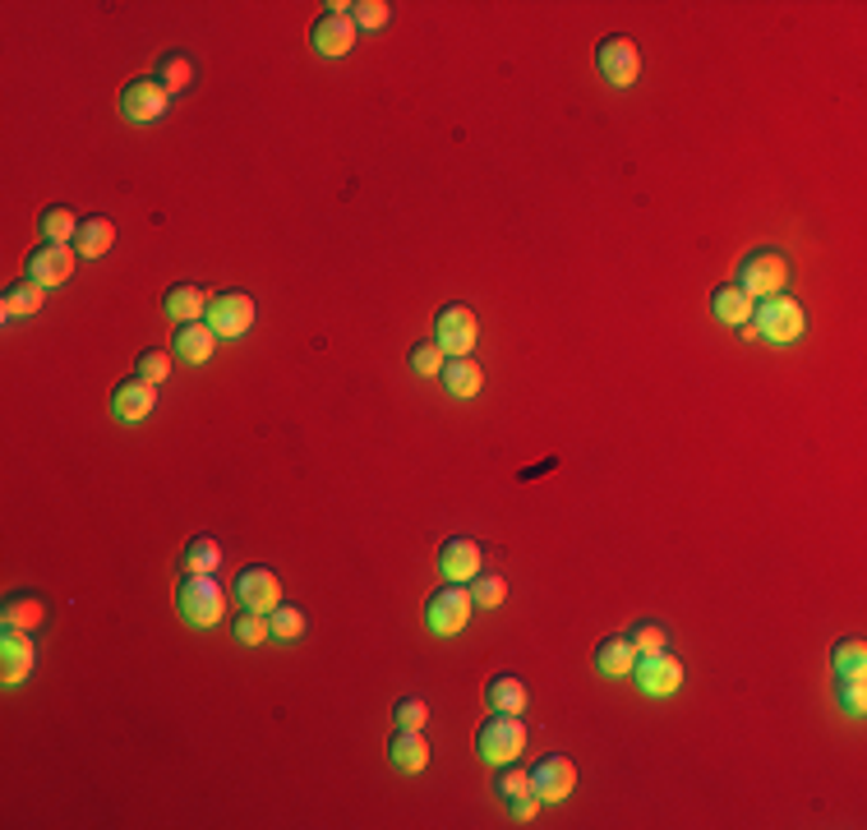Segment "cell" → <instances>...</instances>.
Wrapping results in <instances>:
<instances>
[{"mask_svg": "<svg viewBox=\"0 0 867 830\" xmlns=\"http://www.w3.org/2000/svg\"><path fill=\"white\" fill-rule=\"evenodd\" d=\"M443 360H448V356H443V346H438L434 337H430V342H416L411 351H407V364H411L416 374H425V379H438V374H443Z\"/></svg>", "mask_w": 867, "mask_h": 830, "instance_id": "obj_35", "label": "cell"}, {"mask_svg": "<svg viewBox=\"0 0 867 830\" xmlns=\"http://www.w3.org/2000/svg\"><path fill=\"white\" fill-rule=\"evenodd\" d=\"M42 296H47V286H37L33 277H18L14 286H5V319H28V314H37L42 310Z\"/></svg>", "mask_w": 867, "mask_h": 830, "instance_id": "obj_27", "label": "cell"}, {"mask_svg": "<svg viewBox=\"0 0 867 830\" xmlns=\"http://www.w3.org/2000/svg\"><path fill=\"white\" fill-rule=\"evenodd\" d=\"M37 665V646H33V632H14L5 628L0 636V673H5V683H24Z\"/></svg>", "mask_w": 867, "mask_h": 830, "instance_id": "obj_18", "label": "cell"}, {"mask_svg": "<svg viewBox=\"0 0 867 830\" xmlns=\"http://www.w3.org/2000/svg\"><path fill=\"white\" fill-rule=\"evenodd\" d=\"M480 563H485V549L475 545L471 535H453L438 545V572L448 577V582H471V577L480 572Z\"/></svg>", "mask_w": 867, "mask_h": 830, "instance_id": "obj_14", "label": "cell"}, {"mask_svg": "<svg viewBox=\"0 0 867 830\" xmlns=\"http://www.w3.org/2000/svg\"><path fill=\"white\" fill-rule=\"evenodd\" d=\"M425 720H430V706L420 702V697H401L393 706V724L397 729H425Z\"/></svg>", "mask_w": 867, "mask_h": 830, "instance_id": "obj_41", "label": "cell"}, {"mask_svg": "<svg viewBox=\"0 0 867 830\" xmlns=\"http://www.w3.org/2000/svg\"><path fill=\"white\" fill-rule=\"evenodd\" d=\"M0 623L14 632H37L47 623V600L37 591H10L5 600H0Z\"/></svg>", "mask_w": 867, "mask_h": 830, "instance_id": "obj_17", "label": "cell"}, {"mask_svg": "<svg viewBox=\"0 0 867 830\" xmlns=\"http://www.w3.org/2000/svg\"><path fill=\"white\" fill-rule=\"evenodd\" d=\"M789 282V259L780 249H753L743 263H739V292L747 300H766V296H780Z\"/></svg>", "mask_w": 867, "mask_h": 830, "instance_id": "obj_4", "label": "cell"}, {"mask_svg": "<svg viewBox=\"0 0 867 830\" xmlns=\"http://www.w3.org/2000/svg\"><path fill=\"white\" fill-rule=\"evenodd\" d=\"M236 600L240 609H259V614H273L282 605V582L273 568H245L236 577Z\"/></svg>", "mask_w": 867, "mask_h": 830, "instance_id": "obj_13", "label": "cell"}, {"mask_svg": "<svg viewBox=\"0 0 867 830\" xmlns=\"http://www.w3.org/2000/svg\"><path fill=\"white\" fill-rule=\"evenodd\" d=\"M835 702H840V710H850V716H863L867 710V679L863 673H835Z\"/></svg>", "mask_w": 867, "mask_h": 830, "instance_id": "obj_34", "label": "cell"}, {"mask_svg": "<svg viewBox=\"0 0 867 830\" xmlns=\"http://www.w3.org/2000/svg\"><path fill=\"white\" fill-rule=\"evenodd\" d=\"M475 752L490 766L517 761L527 752V724H522V716H498V710H494V716L475 729Z\"/></svg>", "mask_w": 867, "mask_h": 830, "instance_id": "obj_3", "label": "cell"}, {"mask_svg": "<svg viewBox=\"0 0 867 830\" xmlns=\"http://www.w3.org/2000/svg\"><path fill=\"white\" fill-rule=\"evenodd\" d=\"M166 98H171V92L158 79H129L125 92H121V111H125V121H134V125H152V121H162Z\"/></svg>", "mask_w": 867, "mask_h": 830, "instance_id": "obj_11", "label": "cell"}, {"mask_svg": "<svg viewBox=\"0 0 867 830\" xmlns=\"http://www.w3.org/2000/svg\"><path fill=\"white\" fill-rule=\"evenodd\" d=\"M388 761L401 770V776H420L430 766V743L420 729H393L388 739Z\"/></svg>", "mask_w": 867, "mask_h": 830, "instance_id": "obj_19", "label": "cell"}, {"mask_svg": "<svg viewBox=\"0 0 867 830\" xmlns=\"http://www.w3.org/2000/svg\"><path fill=\"white\" fill-rule=\"evenodd\" d=\"M753 305L757 300H747L734 282H720L716 292H710V314H716L720 323H729V327H743L747 319H753Z\"/></svg>", "mask_w": 867, "mask_h": 830, "instance_id": "obj_26", "label": "cell"}, {"mask_svg": "<svg viewBox=\"0 0 867 830\" xmlns=\"http://www.w3.org/2000/svg\"><path fill=\"white\" fill-rule=\"evenodd\" d=\"M176 609H181V619H185L189 628H213V623H222L226 595H222V586H218V577H213V572H189L185 582H181V591H176Z\"/></svg>", "mask_w": 867, "mask_h": 830, "instance_id": "obj_2", "label": "cell"}, {"mask_svg": "<svg viewBox=\"0 0 867 830\" xmlns=\"http://www.w3.org/2000/svg\"><path fill=\"white\" fill-rule=\"evenodd\" d=\"M467 591H471V605H475V609H498V605L508 600V582H504L498 572H485V568L471 577Z\"/></svg>", "mask_w": 867, "mask_h": 830, "instance_id": "obj_28", "label": "cell"}, {"mask_svg": "<svg viewBox=\"0 0 867 830\" xmlns=\"http://www.w3.org/2000/svg\"><path fill=\"white\" fill-rule=\"evenodd\" d=\"M134 374L148 379L152 388H158V383L171 379V351H162V346H148V351H139V360H134Z\"/></svg>", "mask_w": 867, "mask_h": 830, "instance_id": "obj_37", "label": "cell"}, {"mask_svg": "<svg viewBox=\"0 0 867 830\" xmlns=\"http://www.w3.org/2000/svg\"><path fill=\"white\" fill-rule=\"evenodd\" d=\"M162 310L171 323H199V314L208 310V296L199 292L195 282H176L171 292L162 296Z\"/></svg>", "mask_w": 867, "mask_h": 830, "instance_id": "obj_23", "label": "cell"}, {"mask_svg": "<svg viewBox=\"0 0 867 830\" xmlns=\"http://www.w3.org/2000/svg\"><path fill=\"white\" fill-rule=\"evenodd\" d=\"M831 669L835 673H863L867 669V642L863 636H840L831 646Z\"/></svg>", "mask_w": 867, "mask_h": 830, "instance_id": "obj_32", "label": "cell"}, {"mask_svg": "<svg viewBox=\"0 0 867 830\" xmlns=\"http://www.w3.org/2000/svg\"><path fill=\"white\" fill-rule=\"evenodd\" d=\"M471 619V591H461L457 582L438 586L430 600H425V628L434 636H457Z\"/></svg>", "mask_w": 867, "mask_h": 830, "instance_id": "obj_6", "label": "cell"}, {"mask_svg": "<svg viewBox=\"0 0 867 830\" xmlns=\"http://www.w3.org/2000/svg\"><path fill=\"white\" fill-rule=\"evenodd\" d=\"M185 568L189 572H218L222 568V545L213 535H199L185 545Z\"/></svg>", "mask_w": 867, "mask_h": 830, "instance_id": "obj_33", "label": "cell"}, {"mask_svg": "<svg viewBox=\"0 0 867 830\" xmlns=\"http://www.w3.org/2000/svg\"><path fill=\"white\" fill-rule=\"evenodd\" d=\"M485 702L498 716H522L527 710V683L517 673H494L490 687H485Z\"/></svg>", "mask_w": 867, "mask_h": 830, "instance_id": "obj_25", "label": "cell"}, {"mask_svg": "<svg viewBox=\"0 0 867 830\" xmlns=\"http://www.w3.org/2000/svg\"><path fill=\"white\" fill-rule=\"evenodd\" d=\"M158 84H162L166 92H185L189 84H195V61H189V55H181V51H166L162 61H158Z\"/></svg>", "mask_w": 867, "mask_h": 830, "instance_id": "obj_29", "label": "cell"}, {"mask_svg": "<svg viewBox=\"0 0 867 830\" xmlns=\"http://www.w3.org/2000/svg\"><path fill=\"white\" fill-rule=\"evenodd\" d=\"M753 333H757V342H770V346H789V342H798L803 333H807V314H803V305L798 300H789V296H766V300H757L753 305Z\"/></svg>", "mask_w": 867, "mask_h": 830, "instance_id": "obj_1", "label": "cell"}, {"mask_svg": "<svg viewBox=\"0 0 867 830\" xmlns=\"http://www.w3.org/2000/svg\"><path fill=\"white\" fill-rule=\"evenodd\" d=\"M24 277H33L37 286H65V282L74 277V249H65V245H55V240H47V245H37V249H28V263H24Z\"/></svg>", "mask_w": 867, "mask_h": 830, "instance_id": "obj_10", "label": "cell"}, {"mask_svg": "<svg viewBox=\"0 0 867 830\" xmlns=\"http://www.w3.org/2000/svg\"><path fill=\"white\" fill-rule=\"evenodd\" d=\"M388 18H393V10L383 5V0H360V5H351V24L356 28L379 33V28H388Z\"/></svg>", "mask_w": 867, "mask_h": 830, "instance_id": "obj_40", "label": "cell"}, {"mask_svg": "<svg viewBox=\"0 0 867 830\" xmlns=\"http://www.w3.org/2000/svg\"><path fill=\"white\" fill-rule=\"evenodd\" d=\"M434 342L443 346V356H471V346L480 342V319L471 305H443L434 319Z\"/></svg>", "mask_w": 867, "mask_h": 830, "instance_id": "obj_5", "label": "cell"}, {"mask_svg": "<svg viewBox=\"0 0 867 830\" xmlns=\"http://www.w3.org/2000/svg\"><path fill=\"white\" fill-rule=\"evenodd\" d=\"M494 789H498V798H504V803L522 798V794H531V770H517L512 761H508V766H498Z\"/></svg>", "mask_w": 867, "mask_h": 830, "instance_id": "obj_38", "label": "cell"}, {"mask_svg": "<svg viewBox=\"0 0 867 830\" xmlns=\"http://www.w3.org/2000/svg\"><path fill=\"white\" fill-rule=\"evenodd\" d=\"M577 784V766L568 757H541L531 766V794L541 803H563Z\"/></svg>", "mask_w": 867, "mask_h": 830, "instance_id": "obj_12", "label": "cell"}, {"mask_svg": "<svg viewBox=\"0 0 867 830\" xmlns=\"http://www.w3.org/2000/svg\"><path fill=\"white\" fill-rule=\"evenodd\" d=\"M231 632H236V642L240 646H259V642H268V614H259V609H240L236 614V623H231Z\"/></svg>", "mask_w": 867, "mask_h": 830, "instance_id": "obj_36", "label": "cell"}, {"mask_svg": "<svg viewBox=\"0 0 867 830\" xmlns=\"http://www.w3.org/2000/svg\"><path fill=\"white\" fill-rule=\"evenodd\" d=\"M508 807H512V817H517V821H531V817H535V807H541V798H535V794H522V798H512Z\"/></svg>", "mask_w": 867, "mask_h": 830, "instance_id": "obj_42", "label": "cell"}, {"mask_svg": "<svg viewBox=\"0 0 867 830\" xmlns=\"http://www.w3.org/2000/svg\"><path fill=\"white\" fill-rule=\"evenodd\" d=\"M111 245H115V222L102 218V212L84 218L79 231H74V255H84V259H102Z\"/></svg>", "mask_w": 867, "mask_h": 830, "instance_id": "obj_21", "label": "cell"}, {"mask_svg": "<svg viewBox=\"0 0 867 830\" xmlns=\"http://www.w3.org/2000/svg\"><path fill=\"white\" fill-rule=\"evenodd\" d=\"M37 231H42L47 240L65 245V240H74V231H79V218H74L65 203H51V208H42V218H37Z\"/></svg>", "mask_w": 867, "mask_h": 830, "instance_id": "obj_31", "label": "cell"}, {"mask_svg": "<svg viewBox=\"0 0 867 830\" xmlns=\"http://www.w3.org/2000/svg\"><path fill=\"white\" fill-rule=\"evenodd\" d=\"M152 407H158V388H152L148 379L129 374V379H121V383H115V393H111V411L121 416L125 424H139V420H148V416H152Z\"/></svg>", "mask_w": 867, "mask_h": 830, "instance_id": "obj_16", "label": "cell"}, {"mask_svg": "<svg viewBox=\"0 0 867 830\" xmlns=\"http://www.w3.org/2000/svg\"><path fill=\"white\" fill-rule=\"evenodd\" d=\"M305 628H310V619H305V609L296 605H277L273 614H268V632H273V642H300Z\"/></svg>", "mask_w": 867, "mask_h": 830, "instance_id": "obj_30", "label": "cell"}, {"mask_svg": "<svg viewBox=\"0 0 867 830\" xmlns=\"http://www.w3.org/2000/svg\"><path fill=\"white\" fill-rule=\"evenodd\" d=\"M632 683H637L646 697H673V692L683 687V665L673 660L669 651H655V655H637L632 660Z\"/></svg>", "mask_w": 867, "mask_h": 830, "instance_id": "obj_7", "label": "cell"}, {"mask_svg": "<svg viewBox=\"0 0 867 830\" xmlns=\"http://www.w3.org/2000/svg\"><path fill=\"white\" fill-rule=\"evenodd\" d=\"M255 300H249L245 292H222V296H213L208 300V310H203V319H208V327H213L218 337H245L249 327H255Z\"/></svg>", "mask_w": 867, "mask_h": 830, "instance_id": "obj_9", "label": "cell"}, {"mask_svg": "<svg viewBox=\"0 0 867 830\" xmlns=\"http://www.w3.org/2000/svg\"><path fill=\"white\" fill-rule=\"evenodd\" d=\"M632 660H637V651H632V642H628V632L619 636H605L600 646H595V669L605 673V679H628L632 673Z\"/></svg>", "mask_w": 867, "mask_h": 830, "instance_id": "obj_24", "label": "cell"}, {"mask_svg": "<svg viewBox=\"0 0 867 830\" xmlns=\"http://www.w3.org/2000/svg\"><path fill=\"white\" fill-rule=\"evenodd\" d=\"M628 642H632V651H637V655H655V651L669 646V632H665V623H637V628L628 632Z\"/></svg>", "mask_w": 867, "mask_h": 830, "instance_id": "obj_39", "label": "cell"}, {"mask_svg": "<svg viewBox=\"0 0 867 830\" xmlns=\"http://www.w3.org/2000/svg\"><path fill=\"white\" fill-rule=\"evenodd\" d=\"M310 42H314V51H319V55H327V61H337V55H346V51L356 47V24H351V14H342V10L319 14V18H314V28H310Z\"/></svg>", "mask_w": 867, "mask_h": 830, "instance_id": "obj_15", "label": "cell"}, {"mask_svg": "<svg viewBox=\"0 0 867 830\" xmlns=\"http://www.w3.org/2000/svg\"><path fill=\"white\" fill-rule=\"evenodd\" d=\"M595 65H600L605 84L632 88V84H637V74H642V51H637L632 37L614 33V37H605V42H600V51H595Z\"/></svg>", "mask_w": 867, "mask_h": 830, "instance_id": "obj_8", "label": "cell"}, {"mask_svg": "<svg viewBox=\"0 0 867 830\" xmlns=\"http://www.w3.org/2000/svg\"><path fill=\"white\" fill-rule=\"evenodd\" d=\"M438 379H443V388H448L453 397H461V401L485 388V370H480L471 356H448V360H443V374Z\"/></svg>", "mask_w": 867, "mask_h": 830, "instance_id": "obj_20", "label": "cell"}, {"mask_svg": "<svg viewBox=\"0 0 867 830\" xmlns=\"http://www.w3.org/2000/svg\"><path fill=\"white\" fill-rule=\"evenodd\" d=\"M176 356L185 360V364H203V360H213V346H218V333L208 323H176Z\"/></svg>", "mask_w": 867, "mask_h": 830, "instance_id": "obj_22", "label": "cell"}]
</instances>
